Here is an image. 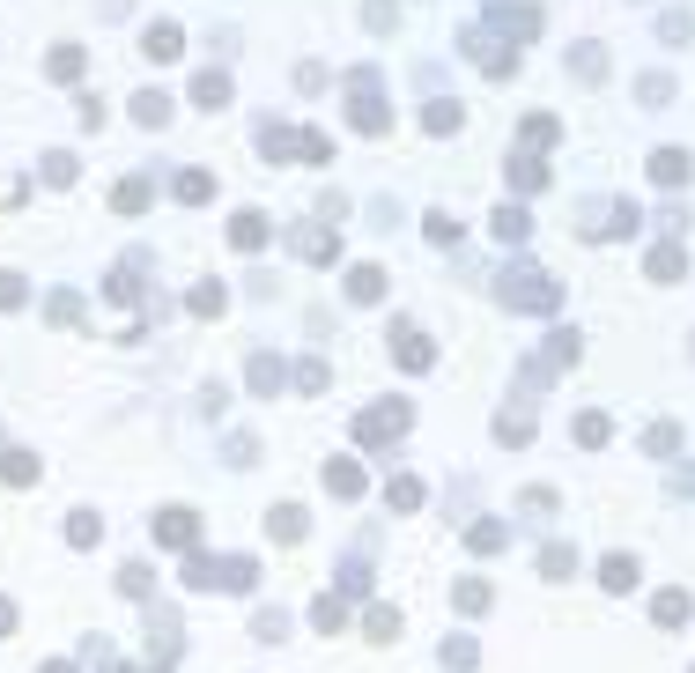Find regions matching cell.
<instances>
[{"label":"cell","mask_w":695,"mask_h":673,"mask_svg":"<svg viewBox=\"0 0 695 673\" xmlns=\"http://www.w3.org/2000/svg\"><path fill=\"white\" fill-rule=\"evenodd\" d=\"M267 237H274V222L259 215V208H237V215H230V245H237V252H259Z\"/></svg>","instance_id":"13"},{"label":"cell","mask_w":695,"mask_h":673,"mask_svg":"<svg viewBox=\"0 0 695 673\" xmlns=\"http://www.w3.org/2000/svg\"><path fill=\"white\" fill-rule=\"evenodd\" d=\"M252 637H259V644H281V637H289V614H281V607H259V614H252Z\"/></svg>","instance_id":"42"},{"label":"cell","mask_w":695,"mask_h":673,"mask_svg":"<svg viewBox=\"0 0 695 673\" xmlns=\"http://www.w3.org/2000/svg\"><path fill=\"white\" fill-rule=\"evenodd\" d=\"M74 171H82V163H74L67 148H52V156H45V185H74Z\"/></svg>","instance_id":"55"},{"label":"cell","mask_w":695,"mask_h":673,"mask_svg":"<svg viewBox=\"0 0 695 673\" xmlns=\"http://www.w3.org/2000/svg\"><path fill=\"white\" fill-rule=\"evenodd\" d=\"M488 600H496V592H488V577H459V585H452V607H459V614H488Z\"/></svg>","instance_id":"33"},{"label":"cell","mask_w":695,"mask_h":673,"mask_svg":"<svg viewBox=\"0 0 695 673\" xmlns=\"http://www.w3.org/2000/svg\"><path fill=\"white\" fill-rule=\"evenodd\" d=\"M97 540H104V518L97 511H74L67 518V548H97Z\"/></svg>","instance_id":"36"},{"label":"cell","mask_w":695,"mask_h":673,"mask_svg":"<svg viewBox=\"0 0 695 673\" xmlns=\"http://www.w3.org/2000/svg\"><path fill=\"white\" fill-rule=\"evenodd\" d=\"M385 503H392V511H422V481L415 474H392L385 481Z\"/></svg>","instance_id":"35"},{"label":"cell","mask_w":695,"mask_h":673,"mask_svg":"<svg viewBox=\"0 0 695 673\" xmlns=\"http://www.w3.org/2000/svg\"><path fill=\"white\" fill-rule=\"evenodd\" d=\"M636 97H644V111H666V104H673V82H666V74H644V82H636Z\"/></svg>","instance_id":"49"},{"label":"cell","mask_w":695,"mask_h":673,"mask_svg":"<svg viewBox=\"0 0 695 673\" xmlns=\"http://www.w3.org/2000/svg\"><path fill=\"white\" fill-rule=\"evenodd\" d=\"M644 452H651V459H673V452H681V429H673V422L644 429Z\"/></svg>","instance_id":"48"},{"label":"cell","mask_w":695,"mask_h":673,"mask_svg":"<svg viewBox=\"0 0 695 673\" xmlns=\"http://www.w3.org/2000/svg\"><path fill=\"white\" fill-rule=\"evenodd\" d=\"M555 134H562L555 111H533V119L518 126V148H525V156H540V148H555Z\"/></svg>","instance_id":"17"},{"label":"cell","mask_w":695,"mask_h":673,"mask_svg":"<svg viewBox=\"0 0 695 673\" xmlns=\"http://www.w3.org/2000/svg\"><path fill=\"white\" fill-rule=\"evenodd\" d=\"M659 37H666V45H688V37H695V15H688V8H666V15H659Z\"/></svg>","instance_id":"47"},{"label":"cell","mask_w":695,"mask_h":673,"mask_svg":"<svg viewBox=\"0 0 695 673\" xmlns=\"http://www.w3.org/2000/svg\"><path fill=\"white\" fill-rule=\"evenodd\" d=\"M148 533H156L163 548H200V511L171 503V511H156V518H148Z\"/></svg>","instance_id":"7"},{"label":"cell","mask_w":695,"mask_h":673,"mask_svg":"<svg viewBox=\"0 0 695 673\" xmlns=\"http://www.w3.org/2000/svg\"><path fill=\"white\" fill-rule=\"evenodd\" d=\"M407 400H385V407H363V415H355V444H400L407 437Z\"/></svg>","instance_id":"4"},{"label":"cell","mask_w":695,"mask_h":673,"mask_svg":"<svg viewBox=\"0 0 695 673\" xmlns=\"http://www.w3.org/2000/svg\"><path fill=\"white\" fill-rule=\"evenodd\" d=\"M311 629H318V637H341V629H348V600H341V592H318V600H311Z\"/></svg>","instance_id":"16"},{"label":"cell","mask_w":695,"mask_h":673,"mask_svg":"<svg viewBox=\"0 0 695 673\" xmlns=\"http://www.w3.org/2000/svg\"><path fill=\"white\" fill-rule=\"evenodd\" d=\"M607 437H614V422L599 415V407H585V415H577V444H585V452H599Z\"/></svg>","instance_id":"40"},{"label":"cell","mask_w":695,"mask_h":673,"mask_svg":"<svg viewBox=\"0 0 695 673\" xmlns=\"http://www.w3.org/2000/svg\"><path fill=\"white\" fill-rule=\"evenodd\" d=\"M171 193L185 200V208H200V200H215V178H208V171H178V185H171Z\"/></svg>","instance_id":"38"},{"label":"cell","mask_w":695,"mask_h":673,"mask_svg":"<svg viewBox=\"0 0 695 673\" xmlns=\"http://www.w3.org/2000/svg\"><path fill=\"white\" fill-rule=\"evenodd\" d=\"M296 89H304V97H311V89H326V67L304 60V67H296Z\"/></svg>","instance_id":"58"},{"label":"cell","mask_w":695,"mask_h":673,"mask_svg":"<svg viewBox=\"0 0 695 673\" xmlns=\"http://www.w3.org/2000/svg\"><path fill=\"white\" fill-rule=\"evenodd\" d=\"M0 481H8V489H30V481H37V452H0Z\"/></svg>","instance_id":"34"},{"label":"cell","mask_w":695,"mask_h":673,"mask_svg":"<svg viewBox=\"0 0 695 673\" xmlns=\"http://www.w3.org/2000/svg\"><path fill=\"white\" fill-rule=\"evenodd\" d=\"M348 126H355V134H370V141L392 134V104H385V74L378 67H355L348 74Z\"/></svg>","instance_id":"1"},{"label":"cell","mask_w":695,"mask_h":673,"mask_svg":"<svg viewBox=\"0 0 695 673\" xmlns=\"http://www.w3.org/2000/svg\"><path fill=\"white\" fill-rule=\"evenodd\" d=\"M30 304V282L23 274H0V311H23Z\"/></svg>","instance_id":"56"},{"label":"cell","mask_w":695,"mask_h":673,"mask_svg":"<svg viewBox=\"0 0 695 673\" xmlns=\"http://www.w3.org/2000/svg\"><path fill=\"white\" fill-rule=\"evenodd\" d=\"M422 230H429V245H459V222H452V208L422 215Z\"/></svg>","instance_id":"52"},{"label":"cell","mask_w":695,"mask_h":673,"mask_svg":"<svg viewBox=\"0 0 695 673\" xmlns=\"http://www.w3.org/2000/svg\"><path fill=\"white\" fill-rule=\"evenodd\" d=\"M178 644H185V637H178V614H171V607H148V651L171 666V659H178Z\"/></svg>","instance_id":"12"},{"label":"cell","mask_w":695,"mask_h":673,"mask_svg":"<svg viewBox=\"0 0 695 673\" xmlns=\"http://www.w3.org/2000/svg\"><path fill=\"white\" fill-rule=\"evenodd\" d=\"M185 311H193V319H222V311H230V289H222V282H200L193 296H185Z\"/></svg>","instance_id":"27"},{"label":"cell","mask_w":695,"mask_h":673,"mask_svg":"<svg viewBox=\"0 0 695 673\" xmlns=\"http://www.w3.org/2000/svg\"><path fill=\"white\" fill-rule=\"evenodd\" d=\"M370 592V563L355 555V563H341V600H363Z\"/></svg>","instance_id":"50"},{"label":"cell","mask_w":695,"mask_h":673,"mask_svg":"<svg viewBox=\"0 0 695 673\" xmlns=\"http://www.w3.org/2000/svg\"><path fill=\"white\" fill-rule=\"evenodd\" d=\"M540 577H555V585L577 577V548H570V540H548V548H540Z\"/></svg>","instance_id":"31"},{"label":"cell","mask_w":695,"mask_h":673,"mask_svg":"<svg viewBox=\"0 0 695 673\" xmlns=\"http://www.w3.org/2000/svg\"><path fill=\"white\" fill-rule=\"evenodd\" d=\"M119 592H126V600H148V592H156V570H148V563H126V570H119Z\"/></svg>","instance_id":"44"},{"label":"cell","mask_w":695,"mask_h":673,"mask_svg":"<svg viewBox=\"0 0 695 673\" xmlns=\"http://www.w3.org/2000/svg\"><path fill=\"white\" fill-rule=\"evenodd\" d=\"M244 385H252V392H259V400H274V392H281V385H289V363H281V355H274V348H259V355H252V363H244Z\"/></svg>","instance_id":"10"},{"label":"cell","mask_w":695,"mask_h":673,"mask_svg":"<svg viewBox=\"0 0 695 673\" xmlns=\"http://www.w3.org/2000/svg\"><path fill=\"white\" fill-rule=\"evenodd\" d=\"M496 296H503V304H511V311H540V319H548V311L562 304V289H555V282H548V274H540V267H525V259H518V267H503Z\"/></svg>","instance_id":"2"},{"label":"cell","mask_w":695,"mask_h":673,"mask_svg":"<svg viewBox=\"0 0 695 673\" xmlns=\"http://www.w3.org/2000/svg\"><path fill=\"white\" fill-rule=\"evenodd\" d=\"M636 577H644L636 555H607V563H599V585H607V592H636Z\"/></svg>","instance_id":"32"},{"label":"cell","mask_w":695,"mask_h":673,"mask_svg":"<svg viewBox=\"0 0 695 673\" xmlns=\"http://www.w3.org/2000/svg\"><path fill=\"white\" fill-rule=\"evenodd\" d=\"M148 200H156V193H148V178H119V193H111V208H119V215H141Z\"/></svg>","instance_id":"39"},{"label":"cell","mask_w":695,"mask_h":673,"mask_svg":"<svg viewBox=\"0 0 695 673\" xmlns=\"http://www.w3.org/2000/svg\"><path fill=\"white\" fill-rule=\"evenodd\" d=\"M688 341H695V333H688Z\"/></svg>","instance_id":"63"},{"label":"cell","mask_w":695,"mask_h":673,"mask_svg":"<svg viewBox=\"0 0 695 673\" xmlns=\"http://www.w3.org/2000/svg\"><path fill=\"white\" fill-rule=\"evenodd\" d=\"M518 511H525V518H555V511H562V496H555V489H525V496H518Z\"/></svg>","instance_id":"51"},{"label":"cell","mask_w":695,"mask_h":673,"mask_svg":"<svg viewBox=\"0 0 695 673\" xmlns=\"http://www.w3.org/2000/svg\"><path fill=\"white\" fill-rule=\"evenodd\" d=\"M474 659H481L474 637H444V666H452V673H474Z\"/></svg>","instance_id":"46"},{"label":"cell","mask_w":695,"mask_h":673,"mask_svg":"<svg viewBox=\"0 0 695 673\" xmlns=\"http://www.w3.org/2000/svg\"><path fill=\"white\" fill-rule=\"evenodd\" d=\"M222 452H230V466H252V459H259V444H252V437H230Z\"/></svg>","instance_id":"59"},{"label":"cell","mask_w":695,"mask_h":673,"mask_svg":"<svg viewBox=\"0 0 695 673\" xmlns=\"http://www.w3.org/2000/svg\"><path fill=\"white\" fill-rule=\"evenodd\" d=\"M141 52H148L156 67L178 60V52H185V30H178V23H148V30H141Z\"/></svg>","instance_id":"15"},{"label":"cell","mask_w":695,"mask_h":673,"mask_svg":"<svg viewBox=\"0 0 695 673\" xmlns=\"http://www.w3.org/2000/svg\"><path fill=\"white\" fill-rule=\"evenodd\" d=\"M673 496H695V466H673Z\"/></svg>","instance_id":"60"},{"label":"cell","mask_w":695,"mask_h":673,"mask_svg":"<svg viewBox=\"0 0 695 673\" xmlns=\"http://www.w3.org/2000/svg\"><path fill=\"white\" fill-rule=\"evenodd\" d=\"M252 585H259V563H252V555H215L208 592H252Z\"/></svg>","instance_id":"9"},{"label":"cell","mask_w":695,"mask_h":673,"mask_svg":"<svg viewBox=\"0 0 695 673\" xmlns=\"http://www.w3.org/2000/svg\"><path fill=\"white\" fill-rule=\"evenodd\" d=\"M45 311H52V326H82V296H74V289H60Z\"/></svg>","instance_id":"53"},{"label":"cell","mask_w":695,"mask_h":673,"mask_svg":"<svg viewBox=\"0 0 695 673\" xmlns=\"http://www.w3.org/2000/svg\"><path fill=\"white\" fill-rule=\"evenodd\" d=\"M318 481H326V496H363V466H355V459H326V474H318Z\"/></svg>","instance_id":"18"},{"label":"cell","mask_w":695,"mask_h":673,"mask_svg":"<svg viewBox=\"0 0 695 673\" xmlns=\"http://www.w3.org/2000/svg\"><path fill=\"white\" fill-rule=\"evenodd\" d=\"M289 252L311 259V267H333V259H341V230H333V222H296V230H289Z\"/></svg>","instance_id":"5"},{"label":"cell","mask_w":695,"mask_h":673,"mask_svg":"<svg viewBox=\"0 0 695 673\" xmlns=\"http://www.w3.org/2000/svg\"><path fill=\"white\" fill-rule=\"evenodd\" d=\"M163 673H171V666H163Z\"/></svg>","instance_id":"64"},{"label":"cell","mask_w":695,"mask_h":673,"mask_svg":"<svg viewBox=\"0 0 695 673\" xmlns=\"http://www.w3.org/2000/svg\"><path fill=\"white\" fill-rule=\"evenodd\" d=\"M644 274H651V282H681V274H688V252H681V245H651Z\"/></svg>","instance_id":"24"},{"label":"cell","mask_w":695,"mask_h":673,"mask_svg":"<svg viewBox=\"0 0 695 673\" xmlns=\"http://www.w3.org/2000/svg\"><path fill=\"white\" fill-rule=\"evenodd\" d=\"M503 178H511L518 193H540V185H548V163H540V156H525V148H518V156L503 163Z\"/></svg>","instance_id":"23"},{"label":"cell","mask_w":695,"mask_h":673,"mask_svg":"<svg viewBox=\"0 0 695 673\" xmlns=\"http://www.w3.org/2000/svg\"><path fill=\"white\" fill-rule=\"evenodd\" d=\"M688 171H695L688 148H659V156H651V178H659V185H688Z\"/></svg>","instance_id":"30"},{"label":"cell","mask_w":695,"mask_h":673,"mask_svg":"<svg viewBox=\"0 0 695 673\" xmlns=\"http://www.w3.org/2000/svg\"><path fill=\"white\" fill-rule=\"evenodd\" d=\"M688 614H695V600H688V592H681V585H666V592H659V600H651V622H659V629H681V622H688Z\"/></svg>","instance_id":"19"},{"label":"cell","mask_w":695,"mask_h":673,"mask_svg":"<svg viewBox=\"0 0 695 673\" xmlns=\"http://www.w3.org/2000/svg\"><path fill=\"white\" fill-rule=\"evenodd\" d=\"M378 296H385V267H370V259L348 267V304H378Z\"/></svg>","instance_id":"25"},{"label":"cell","mask_w":695,"mask_h":673,"mask_svg":"<svg viewBox=\"0 0 695 673\" xmlns=\"http://www.w3.org/2000/svg\"><path fill=\"white\" fill-rule=\"evenodd\" d=\"M37 673H74V666H67V659H52V666H37Z\"/></svg>","instance_id":"62"},{"label":"cell","mask_w":695,"mask_h":673,"mask_svg":"<svg viewBox=\"0 0 695 673\" xmlns=\"http://www.w3.org/2000/svg\"><path fill=\"white\" fill-rule=\"evenodd\" d=\"M496 444H533V407H503V415H496Z\"/></svg>","instance_id":"29"},{"label":"cell","mask_w":695,"mask_h":673,"mask_svg":"<svg viewBox=\"0 0 695 673\" xmlns=\"http://www.w3.org/2000/svg\"><path fill=\"white\" fill-rule=\"evenodd\" d=\"M488 230H496V245H503V252H518V245H525V237H533V215H525V208H518V200H503V208H496V215H488Z\"/></svg>","instance_id":"11"},{"label":"cell","mask_w":695,"mask_h":673,"mask_svg":"<svg viewBox=\"0 0 695 673\" xmlns=\"http://www.w3.org/2000/svg\"><path fill=\"white\" fill-rule=\"evenodd\" d=\"M259 156H267V163H289V156H304V134H296V126H259Z\"/></svg>","instance_id":"14"},{"label":"cell","mask_w":695,"mask_h":673,"mask_svg":"<svg viewBox=\"0 0 695 673\" xmlns=\"http://www.w3.org/2000/svg\"><path fill=\"white\" fill-rule=\"evenodd\" d=\"M8 629H15V600H0V637H8Z\"/></svg>","instance_id":"61"},{"label":"cell","mask_w":695,"mask_h":673,"mask_svg":"<svg viewBox=\"0 0 695 673\" xmlns=\"http://www.w3.org/2000/svg\"><path fill=\"white\" fill-rule=\"evenodd\" d=\"M82 67H89L82 45H52V52H45V74H52V82H82Z\"/></svg>","instance_id":"22"},{"label":"cell","mask_w":695,"mask_h":673,"mask_svg":"<svg viewBox=\"0 0 695 673\" xmlns=\"http://www.w3.org/2000/svg\"><path fill=\"white\" fill-rule=\"evenodd\" d=\"M392 363H400V370H415V378H422V370L429 363H437V348H429V333H415V326H392Z\"/></svg>","instance_id":"8"},{"label":"cell","mask_w":695,"mask_h":673,"mask_svg":"<svg viewBox=\"0 0 695 673\" xmlns=\"http://www.w3.org/2000/svg\"><path fill=\"white\" fill-rule=\"evenodd\" d=\"M466 60H474L481 74H496V82H503V74H511V67H518V52H511V45H503V37H496V30H488V23H481V30H466Z\"/></svg>","instance_id":"6"},{"label":"cell","mask_w":695,"mask_h":673,"mask_svg":"<svg viewBox=\"0 0 695 673\" xmlns=\"http://www.w3.org/2000/svg\"><path fill=\"white\" fill-rule=\"evenodd\" d=\"M459 119H466V111H459L452 97H437V104L422 111V126H429V134H459Z\"/></svg>","instance_id":"41"},{"label":"cell","mask_w":695,"mask_h":673,"mask_svg":"<svg viewBox=\"0 0 695 673\" xmlns=\"http://www.w3.org/2000/svg\"><path fill=\"white\" fill-rule=\"evenodd\" d=\"M363 23L385 37V30H400V8H392V0H363Z\"/></svg>","instance_id":"54"},{"label":"cell","mask_w":695,"mask_h":673,"mask_svg":"<svg viewBox=\"0 0 695 673\" xmlns=\"http://www.w3.org/2000/svg\"><path fill=\"white\" fill-rule=\"evenodd\" d=\"M193 104H200V111H230V74L208 67V74L193 82Z\"/></svg>","instance_id":"26"},{"label":"cell","mask_w":695,"mask_h":673,"mask_svg":"<svg viewBox=\"0 0 695 673\" xmlns=\"http://www.w3.org/2000/svg\"><path fill=\"white\" fill-rule=\"evenodd\" d=\"M289 385H296V392H326V385H333V370L311 355V363H296V370H289Z\"/></svg>","instance_id":"45"},{"label":"cell","mask_w":695,"mask_h":673,"mask_svg":"<svg viewBox=\"0 0 695 673\" xmlns=\"http://www.w3.org/2000/svg\"><path fill=\"white\" fill-rule=\"evenodd\" d=\"M570 74L577 82H607V45H570Z\"/></svg>","instance_id":"28"},{"label":"cell","mask_w":695,"mask_h":673,"mask_svg":"<svg viewBox=\"0 0 695 673\" xmlns=\"http://www.w3.org/2000/svg\"><path fill=\"white\" fill-rule=\"evenodd\" d=\"M267 533L281 540V548H296V540H304V503H274V511H267Z\"/></svg>","instance_id":"20"},{"label":"cell","mask_w":695,"mask_h":673,"mask_svg":"<svg viewBox=\"0 0 695 673\" xmlns=\"http://www.w3.org/2000/svg\"><path fill=\"white\" fill-rule=\"evenodd\" d=\"M466 548H474V555L511 548V526H503V518H474V526H466Z\"/></svg>","instance_id":"21"},{"label":"cell","mask_w":695,"mask_h":673,"mask_svg":"<svg viewBox=\"0 0 695 673\" xmlns=\"http://www.w3.org/2000/svg\"><path fill=\"white\" fill-rule=\"evenodd\" d=\"M304 163H333V141L318 134V126H304Z\"/></svg>","instance_id":"57"},{"label":"cell","mask_w":695,"mask_h":673,"mask_svg":"<svg viewBox=\"0 0 695 673\" xmlns=\"http://www.w3.org/2000/svg\"><path fill=\"white\" fill-rule=\"evenodd\" d=\"M363 629H370L378 644H392V637H400V607H385V600H378V607L363 614Z\"/></svg>","instance_id":"43"},{"label":"cell","mask_w":695,"mask_h":673,"mask_svg":"<svg viewBox=\"0 0 695 673\" xmlns=\"http://www.w3.org/2000/svg\"><path fill=\"white\" fill-rule=\"evenodd\" d=\"M134 119H141V126H171V97H163V89H141V97H134Z\"/></svg>","instance_id":"37"},{"label":"cell","mask_w":695,"mask_h":673,"mask_svg":"<svg viewBox=\"0 0 695 673\" xmlns=\"http://www.w3.org/2000/svg\"><path fill=\"white\" fill-rule=\"evenodd\" d=\"M636 200H585L577 208V237H592V245H607V237H629L636 230Z\"/></svg>","instance_id":"3"}]
</instances>
